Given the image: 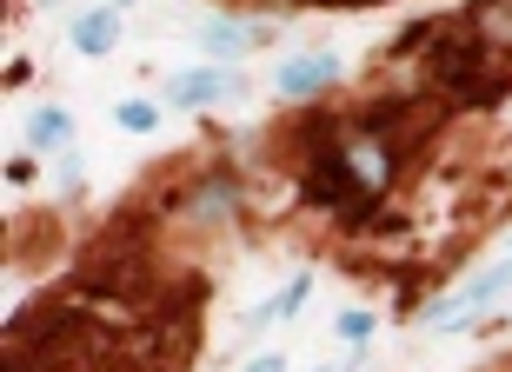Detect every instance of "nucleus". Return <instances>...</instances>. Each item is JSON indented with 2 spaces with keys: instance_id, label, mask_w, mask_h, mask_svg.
I'll use <instances>...</instances> for the list:
<instances>
[{
  "instance_id": "nucleus-1",
  "label": "nucleus",
  "mask_w": 512,
  "mask_h": 372,
  "mask_svg": "<svg viewBox=\"0 0 512 372\" xmlns=\"http://www.w3.org/2000/svg\"><path fill=\"white\" fill-rule=\"evenodd\" d=\"M320 140H313V167H306V200L313 206H333V213H360L373 193L360 186V173L346 167V147L333 127H313Z\"/></svg>"
},
{
  "instance_id": "nucleus-2",
  "label": "nucleus",
  "mask_w": 512,
  "mask_h": 372,
  "mask_svg": "<svg viewBox=\"0 0 512 372\" xmlns=\"http://www.w3.org/2000/svg\"><path fill=\"white\" fill-rule=\"evenodd\" d=\"M506 286H512V260H499V266H486V273H479L459 299H439V306H426V326H439V333H459V326H466L473 313H486V306H493Z\"/></svg>"
},
{
  "instance_id": "nucleus-3",
  "label": "nucleus",
  "mask_w": 512,
  "mask_h": 372,
  "mask_svg": "<svg viewBox=\"0 0 512 372\" xmlns=\"http://www.w3.org/2000/svg\"><path fill=\"white\" fill-rule=\"evenodd\" d=\"M273 80H280L286 100H313V93H326L340 80V54H293V60H280Z\"/></svg>"
},
{
  "instance_id": "nucleus-4",
  "label": "nucleus",
  "mask_w": 512,
  "mask_h": 372,
  "mask_svg": "<svg viewBox=\"0 0 512 372\" xmlns=\"http://www.w3.org/2000/svg\"><path fill=\"white\" fill-rule=\"evenodd\" d=\"M340 147H346V167L360 173V186L373 193V200H380L386 186H393V153H386L373 133H360V127H346V133H340Z\"/></svg>"
},
{
  "instance_id": "nucleus-5",
  "label": "nucleus",
  "mask_w": 512,
  "mask_h": 372,
  "mask_svg": "<svg viewBox=\"0 0 512 372\" xmlns=\"http://www.w3.org/2000/svg\"><path fill=\"white\" fill-rule=\"evenodd\" d=\"M233 93H240L233 67H200V74H180L167 87V107H213V100H233Z\"/></svg>"
},
{
  "instance_id": "nucleus-6",
  "label": "nucleus",
  "mask_w": 512,
  "mask_h": 372,
  "mask_svg": "<svg viewBox=\"0 0 512 372\" xmlns=\"http://www.w3.org/2000/svg\"><path fill=\"white\" fill-rule=\"evenodd\" d=\"M114 40H120V7H94V14L74 20V54L100 60V54H114Z\"/></svg>"
},
{
  "instance_id": "nucleus-7",
  "label": "nucleus",
  "mask_w": 512,
  "mask_h": 372,
  "mask_svg": "<svg viewBox=\"0 0 512 372\" xmlns=\"http://www.w3.org/2000/svg\"><path fill=\"white\" fill-rule=\"evenodd\" d=\"M260 27H233V20H207V27H200V47H207L213 60H240V54H253V47H260Z\"/></svg>"
},
{
  "instance_id": "nucleus-8",
  "label": "nucleus",
  "mask_w": 512,
  "mask_h": 372,
  "mask_svg": "<svg viewBox=\"0 0 512 372\" xmlns=\"http://www.w3.org/2000/svg\"><path fill=\"white\" fill-rule=\"evenodd\" d=\"M473 34L512 54V0H473Z\"/></svg>"
},
{
  "instance_id": "nucleus-9",
  "label": "nucleus",
  "mask_w": 512,
  "mask_h": 372,
  "mask_svg": "<svg viewBox=\"0 0 512 372\" xmlns=\"http://www.w3.org/2000/svg\"><path fill=\"white\" fill-rule=\"evenodd\" d=\"M67 133H74V113H60V107H40L34 120H27V140H34V147H60Z\"/></svg>"
},
{
  "instance_id": "nucleus-10",
  "label": "nucleus",
  "mask_w": 512,
  "mask_h": 372,
  "mask_svg": "<svg viewBox=\"0 0 512 372\" xmlns=\"http://www.w3.org/2000/svg\"><path fill=\"white\" fill-rule=\"evenodd\" d=\"M193 213H233L240 206V193H233V180H200V193H193Z\"/></svg>"
},
{
  "instance_id": "nucleus-11",
  "label": "nucleus",
  "mask_w": 512,
  "mask_h": 372,
  "mask_svg": "<svg viewBox=\"0 0 512 372\" xmlns=\"http://www.w3.org/2000/svg\"><path fill=\"white\" fill-rule=\"evenodd\" d=\"M306 293H313V279H306V273H300V279H293V286H286V293H280V299H273V306H266V313H260V319H293V313H300V306H306Z\"/></svg>"
},
{
  "instance_id": "nucleus-12",
  "label": "nucleus",
  "mask_w": 512,
  "mask_h": 372,
  "mask_svg": "<svg viewBox=\"0 0 512 372\" xmlns=\"http://www.w3.org/2000/svg\"><path fill=\"white\" fill-rule=\"evenodd\" d=\"M114 120H120L127 133H147L153 120H160V107H153V100H120V107H114Z\"/></svg>"
},
{
  "instance_id": "nucleus-13",
  "label": "nucleus",
  "mask_w": 512,
  "mask_h": 372,
  "mask_svg": "<svg viewBox=\"0 0 512 372\" xmlns=\"http://www.w3.org/2000/svg\"><path fill=\"white\" fill-rule=\"evenodd\" d=\"M340 333H346V339H366V333H373V313H346Z\"/></svg>"
},
{
  "instance_id": "nucleus-14",
  "label": "nucleus",
  "mask_w": 512,
  "mask_h": 372,
  "mask_svg": "<svg viewBox=\"0 0 512 372\" xmlns=\"http://www.w3.org/2000/svg\"><path fill=\"white\" fill-rule=\"evenodd\" d=\"M247 372H286V359H280V353H266V359H253Z\"/></svg>"
},
{
  "instance_id": "nucleus-15",
  "label": "nucleus",
  "mask_w": 512,
  "mask_h": 372,
  "mask_svg": "<svg viewBox=\"0 0 512 372\" xmlns=\"http://www.w3.org/2000/svg\"><path fill=\"white\" fill-rule=\"evenodd\" d=\"M320 372H326V366H320Z\"/></svg>"
}]
</instances>
